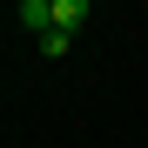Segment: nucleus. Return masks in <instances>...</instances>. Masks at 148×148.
<instances>
[{"mask_svg": "<svg viewBox=\"0 0 148 148\" xmlns=\"http://www.w3.org/2000/svg\"><path fill=\"white\" fill-rule=\"evenodd\" d=\"M47 14H54V27H61V34H74V27L88 20V0H54Z\"/></svg>", "mask_w": 148, "mask_h": 148, "instance_id": "obj_1", "label": "nucleus"}, {"mask_svg": "<svg viewBox=\"0 0 148 148\" xmlns=\"http://www.w3.org/2000/svg\"><path fill=\"white\" fill-rule=\"evenodd\" d=\"M67 40H74V34H61V27H47V34H40V54H67Z\"/></svg>", "mask_w": 148, "mask_h": 148, "instance_id": "obj_2", "label": "nucleus"}]
</instances>
